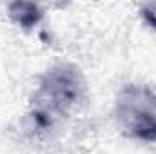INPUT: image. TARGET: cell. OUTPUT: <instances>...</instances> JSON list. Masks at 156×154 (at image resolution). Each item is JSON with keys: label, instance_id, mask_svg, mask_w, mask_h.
Listing matches in <instances>:
<instances>
[{"label": "cell", "instance_id": "obj_1", "mask_svg": "<svg viewBox=\"0 0 156 154\" xmlns=\"http://www.w3.org/2000/svg\"><path fill=\"white\" fill-rule=\"evenodd\" d=\"M83 93V80L80 71L71 65H56L45 73L35 94L33 121L38 129L53 123L56 114H66L75 107Z\"/></svg>", "mask_w": 156, "mask_h": 154}, {"label": "cell", "instance_id": "obj_2", "mask_svg": "<svg viewBox=\"0 0 156 154\" xmlns=\"http://www.w3.org/2000/svg\"><path fill=\"white\" fill-rule=\"evenodd\" d=\"M116 114L123 131L142 142H156V89L125 85L120 91Z\"/></svg>", "mask_w": 156, "mask_h": 154}, {"label": "cell", "instance_id": "obj_3", "mask_svg": "<svg viewBox=\"0 0 156 154\" xmlns=\"http://www.w3.org/2000/svg\"><path fill=\"white\" fill-rule=\"evenodd\" d=\"M9 15L15 22H18L26 29L37 26L38 20L42 18L40 7L33 2H15V4H11L9 5Z\"/></svg>", "mask_w": 156, "mask_h": 154}]
</instances>
